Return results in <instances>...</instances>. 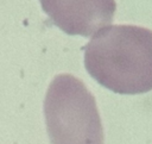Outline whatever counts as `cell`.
Listing matches in <instances>:
<instances>
[{"label":"cell","instance_id":"obj_1","mask_svg":"<svg viewBox=\"0 0 152 144\" xmlns=\"http://www.w3.org/2000/svg\"><path fill=\"white\" fill-rule=\"evenodd\" d=\"M84 67L104 88L119 94L152 90V31L110 25L84 46Z\"/></svg>","mask_w":152,"mask_h":144},{"label":"cell","instance_id":"obj_2","mask_svg":"<svg viewBox=\"0 0 152 144\" xmlns=\"http://www.w3.org/2000/svg\"><path fill=\"white\" fill-rule=\"evenodd\" d=\"M44 115L51 144H103V129L96 101L84 83L70 74L50 83Z\"/></svg>","mask_w":152,"mask_h":144},{"label":"cell","instance_id":"obj_3","mask_svg":"<svg viewBox=\"0 0 152 144\" xmlns=\"http://www.w3.org/2000/svg\"><path fill=\"white\" fill-rule=\"evenodd\" d=\"M55 25L72 36L90 37L112 23L115 0H39Z\"/></svg>","mask_w":152,"mask_h":144}]
</instances>
